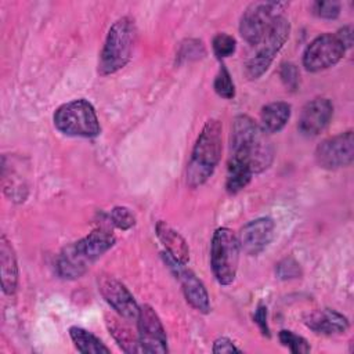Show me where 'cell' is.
Returning a JSON list of instances; mask_svg holds the SVG:
<instances>
[{
    "label": "cell",
    "mask_w": 354,
    "mask_h": 354,
    "mask_svg": "<svg viewBox=\"0 0 354 354\" xmlns=\"http://www.w3.org/2000/svg\"><path fill=\"white\" fill-rule=\"evenodd\" d=\"M231 158L245 162L253 171L268 169L274 159V149L261 127L248 115H238L231 124Z\"/></svg>",
    "instance_id": "obj_1"
},
{
    "label": "cell",
    "mask_w": 354,
    "mask_h": 354,
    "mask_svg": "<svg viewBox=\"0 0 354 354\" xmlns=\"http://www.w3.org/2000/svg\"><path fill=\"white\" fill-rule=\"evenodd\" d=\"M115 243V235L104 227L93 230L88 235L62 249L57 260V271L61 278H80L88 267L108 252Z\"/></svg>",
    "instance_id": "obj_2"
},
{
    "label": "cell",
    "mask_w": 354,
    "mask_h": 354,
    "mask_svg": "<svg viewBox=\"0 0 354 354\" xmlns=\"http://www.w3.org/2000/svg\"><path fill=\"white\" fill-rule=\"evenodd\" d=\"M223 152V127L217 119H209L202 127L187 166V184L201 187L214 173Z\"/></svg>",
    "instance_id": "obj_3"
},
{
    "label": "cell",
    "mask_w": 354,
    "mask_h": 354,
    "mask_svg": "<svg viewBox=\"0 0 354 354\" xmlns=\"http://www.w3.org/2000/svg\"><path fill=\"white\" fill-rule=\"evenodd\" d=\"M136 40L137 28L134 19L130 17L116 19L106 33V39L100 54L98 73L106 76L124 68L131 59Z\"/></svg>",
    "instance_id": "obj_4"
},
{
    "label": "cell",
    "mask_w": 354,
    "mask_h": 354,
    "mask_svg": "<svg viewBox=\"0 0 354 354\" xmlns=\"http://www.w3.org/2000/svg\"><path fill=\"white\" fill-rule=\"evenodd\" d=\"M54 126L65 136L97 137L101 131L94 106L84 98L72 100L57 108L53 116Z\"/></svg>",
    "instance_id": "obj_5"
},
{
    "label": "cell",
    "mask_w": 354,
    "mask_h": 354,
    "mask_svg": "<svg viewBox=\"0 0 354 354\" xmlns=\"http://www.w3.org/2000/svg\"><path fill=\"white\" fill-rule=\"evenodd\" d=\"M239 241L232 230L220 227L214 231L210 245V266L220 285H231L239 264Z\"/></svg>",
    "instance_id": "obj_6"
},
{
    "label": "cell",
    "mask_w": 354,
    "mask_h": 354,
    "mask_svg": "<svg viewBox=\"0 0 354 354\" xmlns=\"http://www.w3.org/2000/svg\"><path fill=\"white\" fill-rule=\"evenodd\" d=\"M290 24L286 17L282 14L278 15L271 26L268 28L267 33L261 39V41L256 46L257 51L253 57H250L245 64V76L249 80L259 79L272 64L275 55L283 47L289 37Z\"/></svg>",
    "instance_id": "obj_7"
},
{
    "label": "cell",
    "mask_w": 354,
    "mask_h": 354,
    "mask_svg": "<svg viewBox=\"0 0 354 354\" xmlns=\"http://www.w3.org/2000/svg\"><path fill=\"white\" fill-rule=\"evenodd\" d=\"M283 6V3L277 1L250 3L245 8L239 21V32L242 37L250 46L256 47L267 33L272 21L281 15L279 11H282Z\"/></svg>",
    "instance_id": "obj_8"
},
{
    "label": "cell",
    "mask_w": 354,
    "mask_h": 354,
    "mask_svg": "<svg viewBox=\"0 0 354 354\" xmlns=\"http://www.w3.org/2000/svg\"><path fill=\"white\" fill-rule=\"evenodd\" d=\"M344 53L346 47L336 33H324L306 47L303 66L308 72H319L336 65Z\"/></svg>",
    "instance_id": "obj_9"
},
{
    "label": "cell",
    "mask_w": 354,
    "mask_h": 354,
    "mask_svg": "<svg viewBox=\"0 0 354 354\" xmlns=\"http://www.w3.org/2000/svg\"><path fill=\"white\" fill-rule=\"evenodd\" d=\"M354 159V134L351 130L324 140L315 148V162L319 167L335 170L347 167Z\"/></svg>",
    "instance_id": "obj_10"
},
{
    "label": "cell",
    "mask_w": 354,
    "mask_h": 354,
    "mask_svg": "<svg viewBox=\"0 0 354 354\" xmlns=\"http://www.w3.org/2000/svg\"><path fill=\"white\" fill-rule=\"evenodd\" d=\"M138 342L141 353H167V336L156 311L144 304L137 315Z\"/></svg>",
    "instance_id": "obj_11"
},
{
    "label": "cell",
    "mask_w": 354,
    "mask_h": 354,
    "mask_svg": "<svg viewBox=\"0 0 354 354\" xmlns=\"http://www.w3.org/2000/svg\"><path fill=\"white\" fill-rule=\"evenodd\" d=\"M98 289L105 301L124 319H137L140 307L130 290L115 277L101 275L98 278Z\"/></svg>",
    "instance_id": "obj_12"
},
{
    "label": "cell",
    "mask_w": 354,
    "mask_h": 354,
    "mask_svg": "<svg viewBox=\"0 0 354 354\" xmlns=\"http://www.w3.org/2000/svg\"><path fill=\"white\" fill-rule=\"evenodd\" d=\"M165 263L169 264V267L174 271L176 277L178 278L183 293L185 296V300L199 313H209L210 311V299L209 293L203 285V282L189 270H185L183 264L177 263L174 259H171L169 254L165 256Z\"/></svg>",
    "instance_id": "obj_13"
},
{
    "label": "cell",
    "mask_w": 354,
    "mask_h": 354,
    "mask_svg": "<svg viewBox=\"0 0 354 354\" xmlns=\"http://www.w3.org/2000/svg\"><path fill=\"white\" fill-rule=\"evenodd\" d=\"M275 224L270 217H259L246 223L238 235L241 250L249 256L260 254L274 238Z\"/></svg>",
    "instance_id": "obj_14"
},
{
    "label": "cell",
    "mask_w": 354,
    "mask_h": 354,
    "mask_svg": "<svg viewBox=\"0 0 354 354\" xmlns=\"http://www.w3.org/2000/svg\"><path fill=\"white\" fill-rule=\"evenodd\" d=\"M333 116V105L328 98H314L308 101L299 118L297 129L304 137L318 136L330 122Z\"/></svg>",
    "instance_id": "obj_15"
},
{
    "label": "cell",
    "mask_w": 354,
    "mask_h": 354,
    "mask_svg": "<svg viewBox=\"0 0 354 354\" xmlns=\"http://www.w3.org/2000/svg\"><path fill=\"white\" fill-rule=\"evenodd\" d=\"M156 236L167 250V254L177 263L185 266L189 260V248L185 238L166 221L159 220L155 225Z\"/></svg>",
    "instance_id": "obj_16"
},
{
    "label": "cell",
    "mask_w": 354,
    "mask_h": 354,
    "mask_svg": "<svg viewBox=\"0 0 354 354\" xmlns=\"http://www.w3.org/2000/svg\"><path fill=\"white\" fill-rule=\"evenodd\" d=\"M306 325L315 333L339 335L348 329V319L336 310L324 308L311 313L306 318Z\"/></svg>",
    "instance_id": "obj_17"
},
{
    "label": "cell",
    "mask_w": 354,
    "mask_h": 354,
    "mask_svg": "<svg viewBox=\"0 0 354 354\" xmlns=\"http://www.w3.org/2000/svg\"><path fill=\"white\" fill-rule=\"evenodd\" d=\"M0 272L3 292L12 295L18 285V263L14 248L4 235L0 238Z\"/></svg>",
    "instance_id": "obj_18"
},
{
    "label": "cell",
    "mask_w": 354,
    "mask_h": 354,
    "mask_svg": "<svg viewBox=\"0 0 354 354\" xmlns=\"http://www.w3.org/2000/svg\"><path fill=\"white\" fill-rule=\"evenodd\" d=\"M105 324L109 333L124 353H141L138 333L136 335L133 329L124 321H122L120 315L118 317L111 313L105 314Z\"/></svg>",
    "instance_id": "obj_19"
},
{
    "label": "cell",
    "mask_w": 354,
    "mask_h": 354,
    "mask_svg": "<svg viewBox=\"0 0 354 354\" xmlns=\"http://www.w3.org/2000/svg\"><path fill=\"white\" fill-rule=\"evenodd\" d=\"M290 105L283 101H275L264 105L260 112L261 130L268 134L281 131L286 126L290 118Z\"/></svg>",
    "instance_id": "obj_20"
},
{
    "label": "cell",
    "mask_w": 354,
    "mask_h": 354,
    "mask_svg": "<svg viewBox=\"0 0 354 354\" xmlns=\"http://www.w3.org/2000/svg\"><path fill=\"white\" fill-rule=\"evenodd\" d=\"M252 177L253 171L245 162L230 156L225 180V188L230 194H236L242 191L250 183Z\"/></svg>",
    "instance_id": "obj_21"
},
{
    "label": "cell",
    "mask_w": 354,
    "mask_h": 354,
    "mask_svg": "<svg viewBox=\"0 0 354 354\" xmlns=\"http://www.w3.org/2000/svg\"><path fill=\"white\" fill-rule=\"evenodd\" d=\"M69 336L77 348V351L83 354H108L111 350L91 332L80 328V326H71Z\"/></svg>",
    "instance_id": "obj_22"
},
{
    "label": "cell",
    "mask_w": 354,
    "mask_h": 354,
    "mask_svg": "<svg viewBox=\"0 0 354 354\" xmlns=\"http://www.w3.org/2000/svg\"><path fill=\"white\" fill-rule=\"evenodd\" d=\"M213 87H214V91L217 93V95H220L221 98H225V100L234 98L235 86H234V82H232V77H231L228 69L224 65H221L218 73L216 75Z\"/></svg>",
    "instance_id": "obj_23"
},
{
    "label": "cell",
    "mask_w": 354,
    "mask_h": 354,
    "mask_svg": "<svg viewBox=\"0 0 354 354\" xmlns=\"http://www.w3.org/2000/svg\"><path fill=\"white\" fill-rule=\"evenodd\" d=\"M212 46H213V51L214 54L217 55V58H227V57H231L235 50H236V40L234 36L225 33V32H221V33H217L214 37H213V41H212Z\"/></svg>",
    "instance_id": "obj_24"
},
{
    "label": "cell",
    "mask_w": 354,
    "mask_h": 354,
    "mask_svg": "<svg viewBox=\"0 0 354 354\" xmlns=\"http://www.w3.org/2000/svg\"><path fill=\"white\" fill-rule=\"evenodd\" d=\"M279 342L288 347L293 354H306L310 351V346L307 343V340L296 333H293L292 330L288 329H282L278 335Z\"/></svg>",
    "instance_id": "obj_25"
},
{
    "label": "cell",
    "mask_w": 354,
    "mask_h": 354,
    "mask_svg": "<svg viewBox=\"0 0 354 354\" xmlns=\"http://www.w3.org/2000/svg\"><path fill=\"white\" fill-rule=\"evenodd\" d=\"M111 223L119 230H130L136 224L134 213L126 206H115L109 213Z\"/></svg>",
    "instance_id": "obj_26"
},
{
    "label": "cell",
    "mask_w": 354,
    "mask_h": 354,
    "mask_svg": "<svg viewBox=\"0 0 354 354\" xmlns=\"http://www.w3.org/2000/svg\"><path fill=\"white\" fill-rule=\"evenodd\" d=\"M313 12L324 19H335L340 14V3L335 0L313 3Z\"/></svg>",
    "instance_id": "obj_27"
},
{
    "label": "cell",
    "mask_w": 354,
    "mask_h": 354,
    "mask_svg": "<svg viewBox=\"0 0 354 354\" xmlns=\"http://www.w3.org/2000/svg\"><path fill=\"white\" fill-rule=\"evenodd\" d=\"M279 76H281V80H282V83L285 84L286 88L296 90L299 87L300 73H299V69L295 64H292V62L282 64L281 69H279Z\"/></svg>",
    "instance_id": "obj_28"
},
{
    "label": "cell",
    "mask_w": 354,
    "mask_h": 354,
    "mask_svg": "<svg viewBox=\"0 0 354 354\" xmlns=\"http://www.w3.org/2000/svg\"><path fill=\"white\" fill-rule=\"evenodd\" d=\"M275 272H277L278 278H281V279L297 278V277L301 274L299 263H297L295 259H292V257H286V259L281 260V261L277 264Z\"/></svg>",
    "instance_id": "obj_29"
},
{
    "label": "cell",
    "mask_w": 354,
    "mask_h": 354,
    "mask_svg": "<svg viewBox=\"0 0 354 354\" xmlns=\"http://www.w3.org/2000/svg\"><path fill=\"white\" fill-rule=\"evenodd\" d=\"M212 351L216 354L220 353H241V350L234 344V342L225 336H221L214 340Z\"/></svg>",
    "instance_id": "obj_30"
},
{
    "label": "cell",
    "mask_w": 354,
    "mask_h": 354,
    "mask_svg": "<svg viewBox=\"0 0 354 354\" xmlns=\"http://www.w3.org/2000/svg\"><path fill=\"white\" fill-rule=\"evenodd\" d=\"M253 321L259 326L260 332L264 336L270 337V328H268V322H267V307L266 306L260 304L257 307V310L254 311V315H253Z\"/></svg>",
    "instance_id": "obj_31"
},
{
    "label": "cell",
    "mask_w": 354,
    "mask_h": 354,
    "mask_svg": "<svg viewBox=\"0 0 354 354\" xmlns=\"http://www.w3.org/2000/svg\"><path fill=\"white\" fill-rule=\"evenodd\" d=\"M336 35L339 36V39L342 40V43L344 44L346 48L351 46V35H353V33H351V26H344V28L340 29Z\"/></svg>",
    "instance_id": "obj_32"
}]
</instances>
